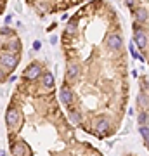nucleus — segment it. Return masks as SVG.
Masks as SVG:
<instances>
[{
  "mask_svg": "<svg viewBox=\"0 0 149 156\" xmlns=\"http://www.w3.org/2000/svg\"><path fill=\"white\" fill-rule=\"evenodd\" d=\"M21 50H23V44L21 40H19V37H9V38L4 42V45H2V52L4 54H17V56H21Z\"/></svg>",
  "mask_w": 149,
  "mask_h": 156,
  "instance_id": "obj_5",
  "label": "nucleus"
},
{
  "mask_svg": "<svg viewBox=\"0 0 149 156\" xmlns=\"http://www.w3.org/2000/svg\"><path fill=\"white\" fill-rule=\"evenodd\" d=\"M82 75V66L78 64L76 61H73L68 57V64H66V76H64V83L69 85L71 87L75 82H76V78H80Z\"/></svg>",
  "mask_w": 149,
  "mask_h": 156,
  "instance_id": "obj_3",
  "label": "nucleus"
},
{
  "mask_svg": "<svg viewBox=\"0 0 149 156\" xmlns=\"http://www.w3.org/2000/svg\"><path fill=\"white\" fill-rule=\"evenodd\" d=\"M139 125H147V109L139 111Z\"/></svg>",
  "mask_w": 149,
  "mask_h": 156,
  "instance_id": "obj_14",
  "label": "nucleus"
},
{
  "mask_svg": "<svg viewBox=\"0 0 149 156\" xmlns=\"http://www.w3.org/2000/svg\"><path fill=\"white\" fill-rule=\"evenodd\" d=\"M128 50H130V54H132V57H133V59H139V57H140V56L137 54V50L133 49V44L130 45V49H128Z\"/></svg>",
  "mask_w": 149,
  "mask_h": 156,
  "instance_id": "obj_16",
  "label": "nucleus"
},
{
  "mask_svg": "<svg viewBox=\"0 0 149 156\" xmlns=\"http://www.w3.org/2000/svg\"><path fill=\"white\" fill-rule=\"evenodd\" d=\"M106 47L108 50H113V52H120L123 50V37L120 31H113L106 37Z\"/></svg>",
  "mask_w": 149,
  "mask_h": 156,
  "instance_id": "obj_8",
  "label": "nucleus"
},
{
  "mask_svg": "<svg viewBox=\"0 0 149 156\" xmlns=\"http://www.w3.org/2000/svg\"><path fill=\"white\" fill-rule=\"evenodd\" d=\"M5 125L7 130L12 132V134H17L23 127V111L14 101H11V106L7 108L5 111Z\"/></svg>",
  "mask_w": 149,
  "mask_h": 156,
  "instance_id": "obj_1",
  "label": "nucleus"
},
{
  "mask_svg": "<svg viewBox=\"0 0 149 156\" xmlns=\"http://www.w3.org/2000/svg\"><path fill=\"white\" fill-rule=\"evenodd\" d=\"M7 76H9V75L4 71V68H0V83H5V82H7Z\"/></svg>",
  "mask_w": 149,
  "mask_h": 156,
  "instance_id": "obj_15",
  "label": "nucleus"
},
{
  "mask_svg": "<svg viewBox=\"0 0 149 156\" xmlns=\"http://www.w3.org/2000/svg\"><path fill=\"white\" fill-rule=\"evenodd\" d=\"M133 42L139 49L142 50V56L139 57L142 62H146V54H147V26L133 23Z\"/></svg>",
  "mask_w": 149,
  "mask_h": 156,
  "instance_id": "obj_2",
  "label": "nucleus"
},
{
  "mask_svg": "<svg viewBox=\"0 0 149 156\" xmlns=\"http://www.w3.org/2000/svg\"><path fill=\"white\" fill-rule=\"evenodd\" d=\"M40 83V87H44L45 90H54L55 87V80H54V75L50 71H47V69H44V71L40 73L38 80H37Z\"/></svg>",
  "mask_w": 149,
  "mask_h": 156,
  "instance_id": "obj_9",
  "label": "nucleus"
},
{
  "mask_svg": "<svg viewBox=\"0 0 149 156\" xmlns=\"http://www.w3.org/2000/svg\"><path fill=\"white\" fill-rule=\"evenodd\" d=\"M137 104H139V108L140 109H147V92H142L140 90V94H139V97H137Z\"/></svg>",
  "mask_w": 149,
  "mask_h": 156,
  "instance_id": "obj_12",
  "label": "nucleus"
},
{
  "mask_svg": "<svg viewBox=\"0 0 149 156\" xmlns=\"http://www.w3.org/2000/svg\"><path fill=\"white\" fill-rule=\"evenodd\" d=\"M0 64H2L0 68H4L7 75H11L19 64V56L17 54H0Z\"/></svg>",
  "mask_w": 149,
  "mask_h": 156,
  "instance_id": "obj_6",
  "label": "nucleus"
},
{
  "mask_svg": "<svg viewBox=\"0 0 149 156\" xmlns=\"http://www.w3.org/2000/svg\"><path fill=\"white\" fill-rule=\"evenodd\" d=\"M132 16H133V23L147 26V5H139L135 9H132Z\"/></svg>",
  "mask_w": 149,
  "mask_h": 156,
  "instance_id": "obj_10",
  "label": "nucleus"
},
{
  "mask_svg": "<svg viewBox=\"0 0 149 156\" xmlns=\"http://www.w3.org/2000/svg\"><path fill=\"white\" fill-rule=\"evenodd\" d=\"M42 49V42L40 40H35L33 42V50H40Z\"/></svg>",
  "mask_w": 149,
  "mask_h": 156,
  "instance_id": "obj_17",
  "label": "nucleus"
},
{
  "mask_svg": "<svg viewBox=\"0 0 149 156\" xmlns=\"http://www.w3.org/2000/svg\"><path fill=\"white\" fill-rule=\"evenodd\" d=\"M139 132H140V135H142V139H144V146L147 147V144H149V128H147V125H139Z\"/></svg>",
  "mask_w": 149,
  "mask_h": 156,
  "instance_id": "obj_13",
  "label": "nucleus"
},
{
  "mask_svg": "<svg viewBox=\"0 0 149 156\" xmlns=\"http://www.w3.org/2000/svg\"><path fill=\"white\" fill-rule=\"evenodd\" d=\"M44 71V66H42V62L35 61V62H30L26 68H24V71H23V80H28V82H33V80H38L40 73Z\"/></svg>",
  "mask_w": 149,
  "mask_h": 156,
  "instance_id": "obj_7",
  "label": "nucleus"
},
{
  "mask_svg": "<svg viewBox=\"0 0 149 156\" xmlns=\"http://www.w3.org/2000/svg\"><path fill=\"white\" fill-rule=\"evenodd\" d=\"M68 109H69V120H71V123L75 127H82L83 120H85L82 109H78V108H68Z\"/></svg>",
  "mask_w": 149,
  "mask_h": 156,
  "instance_id": "obj_11",
  "label": "nucleus"
},
{
  "mask_svg": "<svg viewBox=\"0 0 149 156\" xmlns=\"http://www.w3.org/2000/svg\"><path fill=\"white\" fill-rule=\"evenodd\" d=\"M59 101H61L66 108H76V94H75V90L66 83H62L61 89H59Z\"/></svg>",
  "mask_w": 149,
  "mask_h": 156,
  "instance_id": "obj_4",
  "label": "nucleus"
},
{
  "mask_svg": "<svg viewBox=\"0 0 149 156\" xmlns=\"http://www.w3.org/2000/svg\"><path fill=\"white\" fill-rule=\"evenodd\" d=\"M0 156H7V154L4 153V151H0Z\"/></svg>",
  "mask_w": 149,
  "mask_h": 156,
  "instance_id": "obj_20",
  "label": "nucleus"
},
{
  "mask_svg": "<svg viewBox=\"0 0 149 156\" xmlns=\"http://www.w3.org/2000/svg\"><path fill=\"white\" fill-rule=\"evenodd\" d=\"M50 44H52V45L57 44V37H50Z\"/></svg>",
  "mask_w": 149,
  "mask_h": 156,
  "instance_id": "obj_18",
  "label": "nucleus"
},
{
  "mask_svg": "<svg viewBox=\"0 0 149 156\" xmlns=\"http://www.w3.org/2000/svg\"><path fill=\"white\" fill-rule=\"evenodd\" d=\"M12 21V16H5V23H11Z\"/></svg>",
  "mask_w": 149,
  "mask_h": 156,
  "instance_id": "obj_19",
  "label": "nucleus"
}]
</instances>
